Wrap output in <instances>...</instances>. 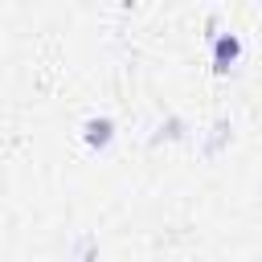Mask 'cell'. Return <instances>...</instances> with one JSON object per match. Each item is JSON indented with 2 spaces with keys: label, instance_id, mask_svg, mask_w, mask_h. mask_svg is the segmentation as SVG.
I'll return each mask as SVG.
<instances>
[{
  "label": "cell",
  "instance_id": "1",
  "mask_svg": "<svg viewBox=\"0 0 262 262\" xmlns=\"http://www.w3.org/2000/svg\"><path fill=\"white\" fill-rule=\"evenodd\" d=\"M242 53V41L233 37V33H221L217 37V45H213V61H217V70H229V61Z\"/></svg>",
  "mask_w": 262,
  "mask_h": 262
},
{
  "label": "cell",
  "instance_id": "2",
  "mask_svg": "<svg viewBox=\"0 0 262 262\" xmlns=\"http://www.w3.org/2000/svg\"><path fill=\"white\" fill-rule=\"evenodd\" d=\"M106 139H111V123H106V119H90V123H86V143L102 147Z\"/></svg>",
  "mask_w": 262,
  "mask_h": 262
}]
</instances>
